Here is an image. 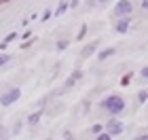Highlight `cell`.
Listing matches in <instances>:
<instances>
[{
  "instance_id": "1",
  "label": "cell",
  "mask_w": 148,
  "mask_h": 140,
  "mask_svg": "<svg viewBox=\"0 0 148 140\" xmlns=\"http://www.w3.org/2000/svg\"><path fill=\"white\" fill-rule=\"evenodd\" d=\"M99 106L106 110V112H110V115H121V112L125 110V100L123 96H116V93H110V96H106L102 102H99Z\"/></svg>"
},
{
  "instance_id": "2",
  "label": "cell",
  "mask_w": 148,
  "mask_h": 140,
  "mask_svg": "<svg viewBox=\"0 0 148 140\" xmlns=\"http://www.w3.org/2000/svg\"><path fill=\"white\" fill-rule=\"evenodd\" d=\"M19 96H21V89L13 87V89H9L2 98H0V104H2V106H11V104H15L17 100H19Z\"/></svg>"
},
{
  "instance_id": "3",
  "label": "cell",
  "mask_w": 148,
  "mask_h": 140,
  "mask_svg": "<svg viewBox=\"0 0 148 140\" xmlns=\"http://www.w3.org/2000/svg\"><path fill=\"white\" fill-rule=\"evenodd\" d=\"M131 11H133V4L129 0H121V2H116V6H114V15L116 17H127Z\"/></svg>"
},
{
  "instance_id": "4",
  "label": "cell",
  "mask_w": 148,
  "mask_h": 140,
  "mask_svg": "<svg viewBox=\"0 0 148 140\" xmlns=\"http://www.w3.org/2000/svg\"><path fill=\"white\" fill-rule=\"evenodd\" d=\"M106 134L108 136H119V134H123V121H119L116 117H112L108 123H106Z\"/></svg>"
},
{
  "instance_id": "5",
  "label": "cell",
  "mask_w": 148,
  "mask_h": 140,
  "mask_svg": "<svg viewBox=\"0 0 148 140\" xmlns=\"http://www.w3.org/2000/svg\"><path fill=\"white\" fill-rule=\"evenodd\" d=\"M80 79H83V70H74L72 74H70V77L64 81V87H62V91H68V89H72L74 85H76V83L80 81Z\"/></svg>"
},
{
  "instance_id": "6",
  "label": "cell",
  "mask_w": 148,
  "mask_h": 140,
  "mask_svg": "<svg viewBox=\"0 0 148 140\" xmlns=\"http://www.w3.org/2000/svg\"><path fill=\"white\" fill-rule=\"evenodd\" d=\"M129 26H131V19H129V15L127 17H121L116 23H114V32L116 34H125L127 30H129Z\"/></svg>"
},
{
  "instance_id": "7",
  "label": "cell",
  "mask_w": 148,
  "mask_h": 140,
  "mask_svg": "<svg viewBox=\"0 0 148 140\" xmlns=\"http://www.w3.org/2000/svg\"><path fill=\"white\" fill-rule=\"evenodd\" d=\"M97 45H99V41H93V43H89V45H85V47H83V51H80V55H83V57H91L93 53H95Z\"/></svg>"
},
{
  "instance_id": "8",
  "label": "cell",
  "mask_w": 148,
  "mask_h": 140,
  "mask_svg": "<svg viewBox=\"0 0 148 140\" xmlns=\"http://www.w3.org/2000/svg\"><path fill=\"white\" fill-rule=\"evenodd\" d=\"M114 53H116V49H114V47H108V49H104V51L97 53V59H99V62H102V59H108L110 55H114Z\"/></svg>"
},
{
  "instance_id": "9",
  "label": "cell",
  "mask_w": 148,
  "mask_h": 140,
  "mask_svg": "<svg viewBox=\"0 0 148 140\" xmlns=\"http://www.w3.org/2000/svg\"><path fill=\"white\" fill-rule=\"evenodd\" d=\"M40 117H42V108H40V110H36V112H32V115L28 117V123H30V125H38Z\"/></svg>"
},
{
  "instance_id": "10",
  "label": "cell",
  "mask_w": 148,
  "mask_h": 140,
  "mask_svg": "<svg viewBox=\"0 0 148 140\" xmlns=\"http://www.w3.org/2000/svg\"><path fill=\"white\" fill-rule=\"evenodd\" d=\"M13 59V55L11 53H0V66H4V64H9Z\"/></svg>"
},
{
  "instance_id": "11",
  "label": "cell",
  "mask_w": 148,
  "mask_h": 140,
  "mask_svg": "<svg viewBox=\"0 0 148 140\" xmlns=\"http://www.w3.org/2000/svg\"><path fill=\"white\" fill-rule=\"evenodd\" d=\"M0 140H9V132H6V128L2 123H0Z\"/></svg>"
},
{
  "instance_id": "12",
  "label": "cell",
  "mask_w": 148,
  "mask_h": 140,
  "mask_svg": "<svg viewBox=\"0 0 148 140\" xmlns=\"http://www.w3.org/2000/svg\"><path fill=\"white\" fill-rule=\"evenodd\" d=\"M85 34H87V23H83V28L78 30V41H83V38H85Z\"/></svg>"
},
{
  "instance_id": "13",
  "label": "cell",
  "mask_w": 148,
  "mask_h": 140,
  "mask_svg": "<svg viewBox=\"0 0 148 140\" xmlns=\"http://www.w3.org/2000/svg\"><path fill=\"white\" fill-rule=\"evenodd\" d=\"M15 38H17V34H15V32H11V34H9V36L4 38V43H13V41H15Z\"/></svg>"
},
{
  "instance_id": "14",
  "label": "cell",
  "mask_w": 148,
  "mask_h": 140,
  "mask_svg": "<svg viewBox=\"0 0 148 140\" xmlns=\"http://www.w3.org/2000/svg\"><path fill=\"white\" fill-rule=\"evenodd\" d=\"M138 98H140V102H146V98H148V91H146V89H144V91H140V96H138Z\"/></svg>"
},
{
  "instance_id": "15",
  "label": "cell",
  "mask_w": 148,
  "mask_h": 140,
  "mask_svg": "<svg viewBox=\"0 0 148 140\" xmlns=\"http://www.w3.org/2000/svg\"><path fill=\"white\" fill-rule=\"evenodd\" d=\"M66 9H68V4H66V2H62V4H59V9H57V15H62V13H64Z\"/></svg>"
},
{
  "instance_id": "16",
  "label": "cell",
  "mask_w": 148,
  "mask_h": 140,
  "mask_svg": "<svg viewBox=\"0 0 148 140\" xmlns=\"http://www.w3.org/2000/svg\"><path fill=\"white\" fill-rule=\"evenodd\" d=\"M66 47H68V43H66V41H57V49H59V51L66 49Z\"/></svg>"
},
{
  "instance_id": "17",
  "label": "cell",
  "mask_w": 148,
  "mask_h": 140,
  "mask_svg": "<svg viewBox=\"0 0 148 140\" xmlns=\"http://www.w3.org/2000/svg\"><path fill=\"white\" fill-rule=\"evenodd\" d=\"M95 140H112V136H108V134H99Z\"/></svg>"
},
{
  "instance_id": "18",
  "label": "cell",
  "mask_w": 148,
  "mask_h": 140,
  "mask_svg": "<svg viewBox=\"0 0 148 140\" xmlns=\"http://www.w3.org/2000/svg\"><path fill=\"white\" fill-rule=\"evenodd\" d=\"M140 77H142V79H148V68H142V70H140Z\"/></svg>"
},
{
  "instance_id": "19",
  "label": "cell",
  "mask_w": 148,
  "mask_h": 140,
  "mask_svg": "<svg viewBox=\"0 0 148 140\" xmlns=\"http://www.w3.org/2000/svg\"><path fill=\"white\" fill-rule=\"evenodd\" d=\"M49 17H51V11H49V9H47V11L42 13V21H47V19H49Z\"/></svg>"
},
{
  "instance_id": "20",
  "label": "cell",
  "mask_w": 148,
  "mask_h": 140,
  "mask_svg": "<svg viewBox=\"0 0 148 140\" xmlns=\"http://www.w3.org/2000/svg\"><path fill=\"white\" fill-rule=\"evenodd\" d=\"M95 2H99V4H106V2H108V0H95Z\"/></svg>"
},
{
  "instance_id": "21",
  "label": "cell",
  "mask_w": 148,
  "mask_h": 140,
  "mask_svg": "<svg viewBox=\"0 0 148 140\" xmlns=\"http://www.w3.org/2000/svg\"><path fill=\"white\" fill-rule=\"evenodd\" d=\"M138 140H148V136H146V134H144V136H140V138H138Z\"/></svg>"
}]
</instances>
